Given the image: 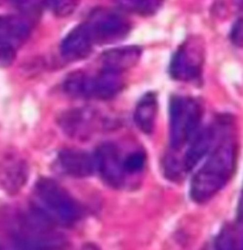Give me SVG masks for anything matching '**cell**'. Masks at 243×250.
I'll return each instance as SVG.
<instances>
[{
  "label": "cell",
  "instance_id": "14",
  "mask_svg": "<svg viewBox=\"0 0 243 250\" xmlns=\"http://www.w3.org/2000/svg\"><path fill=\"white\" fill-rule=\"evenodd\" d=\"M217 137V128L214 126H208L205 128L198 130L197 134L189 143L186 152L181 157L183 168L185 174L191 172L196 166L206 157L215 144Z\"/></svg>",
  "mask_w": 243,
  "mask_h": 250
},
{
  "label": "cell",
  "instance_id": "2",
  "mask_svg": "<svg viewBox=\"0 0 243 250\" xmlns=\"http://www.w3.org/2000/svg\"><path fill=\"white\" fill-rule=\"evenodd\" d=\"M16 250H66L69 242L36 208L17 216L11 231Z\"/></svg>",
  "mask_w": 243,
  "mask_h": 250
},
{
  "label": "cell",
  "instance_id": "7",
  "mask_svg": "<svg viewBox=\"0 0 243 250\" xmlns=\"http://www.w3.org/2000/svg\"><path fill=\"white\" fill-rule=\"evenodd\" d=\"M85 24L90 32L95 45L122 41L132 29L131 21L126 17L105 8L94 10Z\"/></svg>",
  "mask_w": 243,
  "mask_h": 250
},
{
  "label": "cell",
  "instance_id": "20",
  "mask_svg": "<svg viewBox=\"0 0 243 250\" xmlns=\"http://www.w3.org/2000/svg\"><path fill=\"white\" fill-rule=\"evenodd\" d=\"M45 5L49 6L50 10L52 11V13H55L58 17H66L71 15L75 10H76L79 2L77 1H46Z\"/></svg>",
  "mask_w": 243,
  "mask_h": 250
},
{
  "label": "cell",
  "instance_id": "10",
  "mask_svg": "<svg viewBox=\"0 0 243 250\" xmlns=\"http://www.w3.org/2000/svg\"><path fill=\"white\" fill-rule=\"evenodd\" d=\"M58 122L66 135L86 141L97 132L102 121L91 108H75L62 114Z\"/></svg>",
  "mask_w": 243,
  "mask_h": 250
},
{
  "label": "cell",
  "instance_id": "23",
  "mask_svg": "<svg viewBox=\"0 0 243 250\" xmlns=\"http://www.w3.org/2000/svg\"><path fill=\"white\" fill-rule=\"evenodd\" d=\"M82 250H99L94 244H87V246Z\"/></svg>",
  "mask_w": 243,
  "mask_h": 250
},
{
  "label": "cell",
  "instance_id": "24",
  "mask_svg": "<svg viewBox=\"0 0 243 250\" xmlns=\"http://www.w3.org/2000/svg\"><path fill=\"white\" fill-rule=\"evenodd\" d=\"M0 250H2V248H1V246H0Z\"/></svg>",
  "mask_w": 243,
  "mask_h": 250
},
{
  "label": "cell",
  "instance_id": "13",
  "mask_svg": "<svg viewBox=\"0 0 243 250\" xmlns=\"http://www.w3.org/2000/svg\"><path fill=\"white\" fill-rule=\"evenodd\" d=\"M95 43L88 27L83 21L64 37L61 43V55L66 61H80L88 57L93 51Z\"/></svg>",
  "mask_w": 243,
  "mask_h": 250
},
{
  "label": "cell",
  "instance_id": "1",
  "mask_svg": "<svg viewBox=\"0 0 243 250\" xmlns=\"http://www.w3.org/2000/svg\"><path fill=\"white\" fill-rule=\"evenodd\" d=\"M235 139L225 137L212 149L204 165L195 173L190 185V196L194 202L206 203L228 184L234 176L237 164Z\"/></svg>",
  "mask_w": 243,
  "mask_h": 250
},
{
  "label": "cell",
  "instance_id": "9",
  "mask_svg": "<svg viewBox=\"0 0 243 250\" xmlns=\"http://www.w3.org/2000/svg\"><path fill=\"white\" fill-rule=\"evenodd\" d=\"M94 155L95 169L108 186L120 188L125 185L126 173L124 169V157L114 143H103L96 148Z\"/></svg>",
  "mask_w": 243,
  "mask_h": 250
},
{
  "label": "cell",
  "instance_id": "15",
  "mask_svg": "<svg viewBox=\"0 0 243 250\" xmlns=\"http://www.w3.org/2000/svg\"><path fill=\"white\" fill-rule=\"evenodd\" d=\"M142 50L140 46L127 45L113 48L105 51L100 56L101 69L124 74L138 64L141 58Z\"/></svg>",
  "mask_w": 243,
  "mask_h": 250
},
{
  "label": "cell",
  "instance_id": "21",
  "mask_svg": "<svg viewBox=\"0 0 243 250\" xmlns=\"http://www.w3.org/2000/svg\"><path fill=\"white\" fill-rule=\"evenodd\" d=\"M230 38L233 44L236 46L241 48L242 46V40H243V31H242V19H237V21L233 25V29L230 32Z\"/></svg>",
  "mask_w": 243,
  "mask_h": 250
},
{
  "label": "cell",
  "instance_id": "3",
  "mask_svg": "<svg viewBox=\"0 0 243 250\" xmlns=\"http://www.w3.org/2000/svg\"><path fill=\"white\" fill-rule=\"evenodd\" d=\"M36 208L54 224L71 226L82 216L80 204L57 182L41 178L35 188Z\"/></svg>",
  "mask_w": 243,
  "mask_h": 250
},
{
  "label": "cell",
  "instance_id": "22",
  "mask_svg": "<svg viewBox=\"0 0 243 250\" xmlns=\"http://www.w3.org/2000/svg\"><path fill=\"white\" fill-rule=\"evenodd\" d=\"M203 250H217V248H216V246H215V243H214V240L211 241V242H209V243H206L205 246H204V248H203Z\"/></svg>",
  "mask_w": 243,
  "mask_h": 250
},
{
  "label": "cell",
  "instance_id": "16",
  "mask_svg": "<svg viewBox=\"0 0 243 250\" xmlns=\"http://www.w3.org/2000/svg\"><path fill=\"white\" fill-rule=\"evenodd\" d=\"M158 95L155 91H147L141 96L134 110V122L144 134H152L158 115Z\"/></svg>",
  "mask_w": 243,
  "mask_h": 250
},
{
  "label": "cell",
  "instance_id": "19",
  "mask_svg": "<svg viewBox=\"0 0 243 250\" xmlns=\"http://www.w3.org/2000/svg\"><path fill=\"white\" fill-rule=\"evenodd\" d=\"M147 155L142 149L131 152L124 158V169L126 176L127 174H136L144 169L146 165Z\"/></svg>",
  "mask_w": 243,
  "mask_h": 250
},
{
  "label": "cell",
  "instance_id": "18",
  "mask_svg": "<svg viewBox=\"0 0 243 250\" xmlns=\"http://www.w3.org/2000/svg\"><path fill=\"white\" fill-rule=\"evenodd\" d=\"M118 6L127 12L135 13L140 16H152L155 15L161 6L160 1H153V0H139V1H116Z\"/></svg>",
  "mask_w": 243,
  "mask_h": 250
},
{
  "label": "cell",
  "instance_id": "11",
  "mask_svg": "<svg viewBox=\"0 0 243 250\" xmlns=\"http://www.w3.org/2000/svg\"><path fill=\"white\" fill-rule=\"evenodd\" d=\"M57 168L72 178H86L95 171L94 155L77 148H64L57 155Z\"/></svg>",
  "mask_w": 243,
  "mask_h": 250
},
{
  "label": "cell",
  "instance_id": "8",
  "mask_svg": "<svg viewBox=\"0 0 243 250\" xmlns=\"http://www.w3.org/2000/svg\"><path fill=\"white\" fill-rule=\"evenodd\" d=\"M31 35V21L23 16H0V63L11 64Z\"/></svg>",
  "mask_w": 243,
  "mask_h": 250
},
{
  "label": "cell",
  "instance_id": "4",
  "mask_svg": "<svg viewBox=\"0 0 243 250\" xmlns=\"http://www.w3.org/2000/svg\"><path fill=\"white\" fill-rule=\"evenodd\" d=\"M124 74L101 69L97 73L72 71L63 81L66 95L79 99L110 100L125 88Z\"/></svg>",
  "mask_w": 243,
  "mask_h": 250
},
{
  "label": "cell",
  "instance_id": "17",
  "mask_svg": "<svg viewBox=\"0 0 243 250\" xmlns=\"http://www.w3.org/2000/svg\"><path fill=\"white\" fill-rule=\"evenodd\" d=\"M214 243L217 250H242L241 230L233 226H225L214 238Z\"/></svg>",
  "mask_w": 243,
  "mask_h": 250
},
{
  "label": "cell",
  "instance_id": "6",
  "mask_svg": "<svg viewBox=\"0 0 243 250\" xmlns=\"http://www.w3.org/2000/svg\"><path fill=\"white\" fill-rule=\"evenodd\" d=\"M205 62V43L199 36H191L180 44L172 56L169 73L175 81L191 82L202 74Z\"/></svg>",
  "mask_w": 243,
  "mask_h": 250
},
{
  "label": "cell",
  "instance_id": "12",
  "mask_svg": "<svg viewBox=\"0 0 243 250\" xmlns=\"http://www.w3.org/2000/svg\"><path fill=\"white\" fill-rule=\"evenodd\" d=\"M29 178L26 160L17 154H8L0 162V184L10 194H16L23 188Z\"/></svg>",
  "mask_w": 243,
  "mask_h": 250
},
{
  "label": "cell",
  "instance_id": "5",
  "mask_svg": "<svg viewBox=\"0 0 243 250\" xmlns=\"http://www.w3.org/2000/svg\"><path fill=\"white\" fill-rule=\"evenodd\" d=\"M204 115L203 104L196 97L173 96L170 102V147L180 151L199 130Z\"/></svg>",
  "mask_w": 243,
  "mask_h": 250
}]
</instances>
